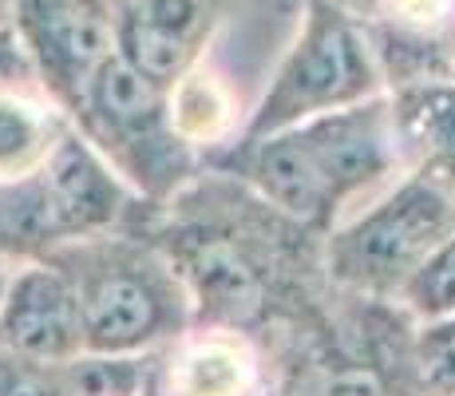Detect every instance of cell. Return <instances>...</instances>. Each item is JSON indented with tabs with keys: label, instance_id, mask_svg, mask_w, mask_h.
<instances>
[{
	"label": "cell",
	"instance_id": "15",
	"mask_svg": "<svg viewBox=\"0 0 455 396\" xmlns=\"http://www.w3.org/2000/svg\"><path fill=\"white\" fill-rule=\"evenodd\" d=\"M416 368L435 396H455V317L419 325Z\"/></svg>",
	"mask_w": 455,
	"mask_h": 396
},
{
	"label": "cell",
	"instance_id": "14",
	"mask_svg": "<svg viewBox=\"0 0 455 396\" xmlns=\"http://www.w3.org/2000/svg\"><path fill=\"white\" fill-rule=\"evenodd\" d=\"M0 396H76L72 360L48 365L0 349Z\"/></svg>",
	"mask_w": 455,
	"mask_h": 396
},
{
	"label": "cell",
	"instance_id": "4",
	"mask_svg": "<svg viewBox=\"0 0 455 396\" xmlns=\"http://www.w3.org/2000/svg\"><path fill=\"white\" fill-rule=\"evenodd\" d=\"M376 95H384V72L376 64L369 28L332 0H305L301 28L238 139L274 135Z\"/></svg>",
	"mask_w": 455,
	"mask_h": 396
},
{
	"label": "cell",
	"instance_id": "8",
	"mask_svg": "<svg viewBox=\"0 0 455 396\" xmlns=\"http://www.w3.org/2000/svg\"><path fill=\"white\" fill-rule=\"evenodd\" d=\"M222 0H116V52L163 87L203 64Z\"/></svg>",
	"mask_w": 455,
	"mask_h": 396
},
{
	"label": "cell",
	"instance_id": "9",
	"mask_svg": "<svg viewBox=\"0 0 455 396\" xmlns=\"http://www.w3.org/2000/svg\"><path fill=\"white\" fill-rule=\"evenodd\" d=\"M258 353L234 329H187L147 353L143 396H258Z\"/></svg>",
	"mask_w": 455,
	"mask_h": 396
},
{
	"label": "cell",
	"instance_id": "6",
	"mask_svg": "<svg viewBox=\"0 0 455 396\" xmlns=\"http://www.w3.org/2000/svg\"><path fill=\"white\" fill-rule=\"evenodd\" d=\"M12 28L40 87L72 116L92 76L116 56V0H16Z\"/></svg>",
	"mask_w": 455,
	"mask_h": 396
},
{
	"label": "cell",
	"instance_id": "18",
	"mask_svg": "<svg viewBox=\"0 0 455 396\" xmlns=\"http://www.w3.org/2000/svg\"><path fill=\"white\" fill-rule=\"evenodd\" d=\"M448 44H451V60H455V16H451V28H448Z\"/></svg>",
	"mask_w": 455,
	"mask_h": 396
},
{
	"label": "cell",
	"instance_id": "2",
	"mask_svg": "<svg viewBox=\"0 0 455 396\" xmlns=\"http://www.w3.org/2000/svg\"><path fill=\"white\" fill-rule=\"evenodd\" d=\"M76 286L84 317V353L147 357L182 337L195 321L179 266L143 238L119 230L87 234L44 254Z\"/></svg>",
	"mask_w": 455,
	"mask_h": 396
},
{
	"label": "cell",
	"instance_id": "13",
	"mask_svg": "<svg viewBox=\"0 0 455 396\" xmlns=\"http://www.w3.org/2000/svg\"><path fill=\"white\" fill-rule=\"evenodd\" d=\"M361 24H404V28H451V0H332Z\"/></svg>",
	"mask_w": 455,
	"mask_h": 396
},
{
	"label": "cell",
	"instance_id": "12",
	"mask_svg": "<svg viewBox=\"0 0 455 396\" xmlns=\"http://www.w3.org/2000/svg\"><path fill=\"white\" fill-rule=\"evenodd\" d=\"M400 305L424 321H443V317H455V230L440 242V250L419 266V274L404 286L400 294Z\"/></svg>",
	"mask_w": 455,
	"mask_h": 396
},
{
	"label": "cell",
	"instance_id": "1",
	"mask_svg": "<svg viewBox=\"0 0 455 396\" xmlns=\"http://www.w3.org/2000/svg\"><path fill=\"white\" fill-rule=\"evenodd\" d=\"M214 163L305 230H329L356 195L404 166L388 92L274 135L234 139Z\"/></svg>",
	"mask_w": 455,
	"mask_h": 396
},
{
	"label": "cell",
	"instance_id": "7",
	"mask_svg": "<svg viewBox=\"0 0 455 396\" xmlns=\"http://www.w3.org/2000/svg\"><path fill=\"white\" fill-rule=\"evenodd\" d=\"M0 349L48 365L84 357L80 297L68 274L48 258H24L0 297Z\"/></svg>",
	"mask_w": 455,
	"mask_h": 396
},
{
	"label": "cell",
	"instance_id": "3",
	"mask_svg": "<svg viewBox=\"0 0 455 396\" xmlns=\"http://www.w3.org/2000/svg\"><path fill=\"white\" fill-rule=\"evenodd\" d=\"M72 123L135 198H174L198 166V147L174 123L171 87L147 79L119 52L84 87Z\"/></svg>",
	"mask_w": 455,
	"mask_h": 396
},
{
	"label": "cell",
	"instance_id": "10",
	"mask_svg": "<svg viewBox=\"0 0 455 396\" xmlns=\"http://www.w3.org/2000/svg\"><path fill=\"white\" fill-rule=\"evenodd\" d=\"M388 108L404 171L455 195V72L388 87Z\"/></svg>",
	"mask_w": 455,
	"mask_h": 396
},
{
	"label": "cell",
	"instance_id": "16",
	"mask_svg": "<svg viewBox=\"0 0 455 396\" xmlns=\"http://www.w3.org/2000/svg\"><path fill=\"white\" fill-rule=\"evenodd\" d=\"M12 4H16V0H0V24L12 20Z\"/></svg>",
	"mask_w": 455,
	"mask_h": 396
},
{
	"label": "cell",
	"instance_id": "5",
	"mask_svg": "<svg viewBox=\"0 0 455 396\" xmlns=\"http://www.w3.org/2000/svg\"><path fill=\"white\" fill-rule=\"evenodd\" d=\"M455 230V195L424 174H404V182L372 202L353 222L325 238V270L340 289L369 302H400L404 286L419 274L440 242Z\"/></svg>",
	"mask_w": 455,
	"mask_h": 396
},
{
	"label": "cell",
	"instance_id": "11",
	"mask_svg": "<svg viewBox=\"0 0 455 396\" xmlns=\"http://www.w3.org/2000/svg\"><path fill=\"white\" fill-rule=\"evenodd\" d=\"M171 111L179 131L195 147H206L222 135L226 119H230V100L222 95L214 76H206L203 68H195L187 79L171 87Z\"/></svg>",
	"mask_w": 455,
	"mask_h": 396
},
{
	"label": "cell",
	"instance_id": "17",
	"mask_svg": "<svg viewBox=\"0 0 455 396\" xmlns=\"http://www.w3.org/2000/svg\"><path fill=\"white\" fill-rule=\"evenodd\" d=\"M8 274H12V270H8V258H0V297H4V286H8Z\"/></svg>",
	"mask_w": 455,
	"mask_h": 396
}]
</instances>
